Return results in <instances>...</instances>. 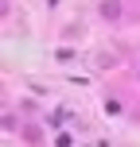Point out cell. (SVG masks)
I'll return each instance as SVG.
<instances>
[{
    "mask_svg": "<svg viewBox=\"0 0 140 147\" xmlns=\"http://www.w3.org/2000/svg\"><path fill=\"white\" fill-rule=\"evenodd\" d=\"M101 16H105V20H117V16H121V4H117V0H105V4H101Z\"/></svg>",
    "mask_w": 140,
    "mask_h": 147,
    "instance_id": "6da1fadb",
    "label": "cell"
}]
</instances>
